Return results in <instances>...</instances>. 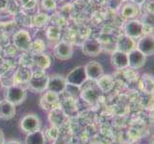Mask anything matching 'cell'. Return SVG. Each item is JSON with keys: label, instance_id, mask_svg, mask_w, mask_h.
<instances>
[{"label": "cell", "instance_id": "obj_14", "mask_svg": "<svg viewBox=\"0 0 154 144\" xmlns=\"http://www.w3.org/2000/svg\"><path fill=\"white\" fill-rule=\"evenodd\" d=\"M127 57H128V67H131L132 69H140L146 65V56L136 48L130 51L127 54Z\"/></svg>", "mask_w": 154, "mask_h": 144}, {"label": "cell", "instance_id": "obj_25", "mask_svg": "<svg viewBox=\"0 0 154 144\" xmlns=\"http://www.w3.org/2000/svg\"><path fill=\"white\" fill-rule=\"evenodd\" d=\"M49 20L48 14L45 13H38L34 17V24L36 27H43L44 25L47 24Z\"/></svg>", "mask_w": 154, "mask_h": 144}, {"label": "cell", "instance_id": "obj_23", "mask_svg": "<svg viewBox=\"0 0 154 144\" xmlns=\"http://www.w3.org/2000/svg\"><path fill=\"white\" fill-rule=\"evenodd\" d=\"M96 85L102 92H108L112 89L114 85V80L110 75H103L96 81Z\"/></svg>", "mask_w": 154, "mask_h": 144}, {"label": "cell", "instance_id": "obj_17", "mask_svg": "<svg viewBox=\"0 0 154 144\" xmlns=\"http://www.w3.org/2000/svg\"><path fill=\"white\" fill-rule=\"evenodd\" d=\"M14 104H12L6 99L0 100V119L11 120L14 118L17 114V109Z\"/></svg>", "mask_w": 154, "mask_h": 144}, {"label": "cell", "instance_id": "obj_1", "mask_svg": "<svg viewBox=\"0 0 154 144\" xmlns=\"http://www.w3.org/2000/svg\"><path fill=\"white\" fill-rule=\"evenodd\" d=\"M49 75L45 72V70H39L32 72V75L28 81V87L31 90L35 92H44L47 89Z\"/></svg>", "mask_w": 154, "mask_h": 144}, {"label": "cell", "instance_id": "obj_24", "mask_svg": "<svg viewBox=\"0 0 154 144\" xmlns=\"http://www.w3.org/2000/svg\"><path fill=\"white\" fill-rule=\"evenodd\" d=\"M45 49V43L42 40L36 39L35 40H32L29 52H31L32 54H36V53H42Z\"/></svg>", "mask_w": 154, "mask_h": 144}, {"label": "cell", "instance_id": "obj_30", "mask_svg": "<svg viewBox=\"0 0 154 144\" xmlns=\"http://www.w3.org/2000/svg\"><path fill=\"white\" fill-rule=\"evenodd\" d=\"M54 144H66L65 142H64V140H63V138L62 137H60V136H58L56 139L54 140Z\"/></svg>", "mask_w": 154, "mask_h": 144}, {"label": "cell", "instance_id": "obj_15", "mask_svg": "<svg viewBox=\"0 0 154 144\" xmlns=\"http://www.w3.org/2000/svg\"><path fill=\"white\" fill-rule=\"evenodd\" d=\"M67 118V115L65 114V111L61 109V106L57 107L56 109H53L52 110L49 111L48 119L50 121V123L52 126L60 128L61 125L65 123Z\"/></svg>", "mask_w": 154, "mask_h": 144}, {"label": "cell", "instance_id": "obj_31", "mask_svg": "<svg viewBox=\"0 0 154 144\" xmlns=\"http://www.w3.org/2000/svg\"><path fill=\"white\" fill-rule=\"evenodd\" d=\"M146 1V0H133V3L138 5V6H141V5H143V3H144Z\"/></svg>", "mask_w": 154, "mask_h": 144}, {"label": "cell", "instance_id": "obj_12", "mask_svg": "<svg viewBox=\"0 0 154 144\" xmlns=\"http://www.w3.org/2000/svg\"><path fill=\"white\" fill-rule=\"evenodd\" d=\"M66 87H67V83L65 77L57 74V75H53L49 77L46 90H50V91L56 92L57 94H61L63 92H65Z\"/></svg>", "mask_w": 154, "mask_h": 144}, {"label": "cell", "instance_id": "obj_29", "mask_svg": "<svg viewBox=\"0 0 154 144\" xmlns=\"http://www.w3.org/2000/svg\"><path fill=\"white\" fill-rule=\"evenodd\" d=\"M21 6H23V8L26 10L34 9L35 6V0H26L25 2H21Z\"/></svg>", "mask_w": 154, "mask_h": 144}, {"label": "cell", "instance_id": "obj_27", "mask_svg": "<svg viewBox=\"0 0 154 144\" xmlns=\"http://www.w3.org/2000/svg\"><path fill=\"white\" fill-rule=\"evenodd\" d=\"M41 6L46 11H53L57 8L56 0H41Z\"/></svg>", "mask_w": 154, "mask_h": 144}, {"label": "cell", "instance_id": "obj_22", "mask_svg": "<svg viewBox=\"0 0 154 144\" xmlns=\"http://www.w3.org/2000/svg\"><path fill=\"white\" fill-rule=\"evenodd\" d=\"M32 75V71L29 69V67L22 66L19 69H17L15 71L14 75V84H21V83H25L29 81V79Z\"/></svg>", "mask_w": 154, "mask_h": 144}, {"label": "cell", "instance_id": "obj_32", "mask_svg": "<svg viewBox=\"0 0 154 144\" xmlns=\"http://www.w3.org/2000/svg\"><path fill=\"white\" fill-rule=\"evenodd\" d=\"M0 144H4V134L1 130H0Z\"/></svg>", "mask_w": 154, "mask_h": 144}, {"label": "cell", "instance_id": "obj_8", "mask_svg": "<svg viewBox=\"0 0 154 144\" xmlns=\"http://www.w3.org/2000/svg\"><path fill=\"white\" fill-rule=\"evenodd\" d=\"M84 70H85L87 81L96 82L104 74L103 66L97 61H91L87 62L84 66Z\"/></svg>", "mask_w": 154, "mask_h": 144}, {"label": "cell", "instance_id": "obj_4", "mask_svg": "<svg viewBox=\"0 0 154 144\" xmlns=\"http://www.w3.org/2000/svg\"><path fill=\"white\" fill-rule=\"evenodd\" d=\"M65 80H66L67 85L81 88L82 85L87 81L84 66H79L72 69V70L67 74Z\"/></svg>", "mask_w": 154, "mask_h": 144}, {"label": "cell", "instance_id": "obj_34", "mask_svg": "<svg viewBox=\"0 0 154 144\" xmlns=\"http://www.w3.org/2000/svg\"><path fill=\"white\" fill-rule=\"evenodd\" d=\"M111 144H122V143H120V142H112Z\"/></svg>", "mask_w": 154, "mask_h": 144}, {"label": "cell", "instance_id": "obj_5", "mask_svg": "<svg viewBox=\"0 0 154 144\" xmlns=\"http://www.w3.org/2000/svg\"><path fill=\"white\" fill-rule=\"evenodd\" d=\"M60 94L50 91V90H45V92H43L40 98L39 104L43 110L50 111L53 109H56L60 106Z\"/></svg>", "mask_w": 154, "mask_h": 144}, {"label": "cell", "instance_id": "obj_3", "mask_svg": "<svg viewBox=\"0 0 154 144\" xmlns=\"http://www.w3.org/2000/svg\"><path fill=\"white\" fill-rule=\"evenodd\" d=\"M32 42V37L27 30L21 29L13 35V44L17 50L29 52Z\"/></svg>", "mask_w": 154, "mask_h": 144}, {"label": "cell", "instance_id": "obj_35", "mask_svg": "<svg viewBox=\"0 0 154 144\" xmlns=\"http://www.w3.org/2000/svg\"><path fill=\"white\" fill-rule=\"evenodd\" d=\"M130 144H140V143H138V142H132V143H130Z\"/></svg>", "mask_w": 154, "mask_h": 144}, {"label": "cell", "instance_id": "obj_33", "mask_svg": "<svg viewBox=\"0 0 154 144\" xmlns=\"http://www.w3.org/2000/svg\"><path fill=\"white\" fill-rule=\"evenodd\" d=\"M6 144H21V143L17 140H11V141L7 142Z\"/></svg>", "mask_w": 154, "mask_h": 144}, {"label": "cell", "instance_id": "obj_13", "mask_svg": "<svg viewBox=\"0 0 154 144\" xmlns=\"http://www.w3.org/2000/svg\"><path fill=\"white\" fill-rule=\"evenodd\" d=\"M82 86L83 88L81 90V97L89 104L92 105L96 104L100 96V92H102L98 88V86L97 85H95V86H87V87H85L84 85H82Z\"/></svg>", "mask_w": 154, "mask_h": 144}, {"label": "cell", "instance_id": "obj_9", "mask_svg": "<svg viewBox=\"0 0 154 144\" xmlns=\"http://www.w3.org/2000/svg\"><path fill=\"white\" fill-rule=\"evenodd\" d=\"M153 45H154L153 36L152 35H143L138 39L135 48L147 57V56L153 55V51H154Z\"/></svg>", "mask_w": 154, "mask_h": 144}, {"label": "cell", "instance_id": "obj_6", "mask_svg": "<svg viewBox=\"0 0 154 144\" xmlns=\"http://www.w3.org/2000/svg\"><path fill=\"white\" fill-rule=\"evenodd\" d=\"M143 27H144V23L140 19H129L124 26L125 35L133 40L139 39L141 36H143Z\"/></svg>", "mask_w": 154, "mask_h": 144}, {"label": "cell", "instance_id": "obj_18", "mask_svg": "<svg viewBox=\"0 0 154 144\" xmlns=\"http://www.w3.org/2000/svg\"><path fill=\"white\" fill-rule=\"evenodd\" d=\"M32 62L33 65L38 67L39 70H45L49 68L51 66V59L45 53H36V54H32Z\"/></svg>", "mask_w": 154, "mask_h": 144}, {"label": "cell", "instance_id": "obj_19", "mask_svg": "<svg viewBox=\"0 0 154 144\" xmlns=\"http://www.w3.org/2000/svg\"><path fill=\"white\" fill-rule=\"evenodd\" d=\"M135 46H136V42L134 41V40L124 35L118 40V41H117L116 50H119V51L125 52L126 54H128L130 51L135 49Z\"/></svg>", "mask_w": 154, "mask_h": 144}, {"label": "cell", "instance_id": "obj_2", "mask_svg": "<svg viewBox=\"0 0 154 144\" xmlns=\"http://www.w3.org/2000/svg\"><path fill=\"white\" fill-rule=\"evenodd\" d=\"M4 97L14 106H18L22 104L27 98V92L22 86L17 84H13L8 86L7 88L5 89Z\"/></svg>", "mask_w": 154, "mask_h": 144}, {"label": "cell", "instance_id": "obj_20", "mask_svg": "<svg viewBox=\"0 0 154 144\" xmlns=\"http://www.w3.org/2000/svg\"><path fill=\"white\" fill-rule=\"evenodd\" d=\"M140 12L141 11L138 5L134 3H126L121 9V15L127 20L135 19L140 14Z\"/></svg>", "mask_w": 154, "mask_h": 144}, {"label": "cell", "instance_id": "obj_16", "mask_svg": "<svg viewBox=\"0 0 154 144\" xmlns=\"http://www.w3.org/2000/svg\"><path fill=\"white\" fill-rule=\"evenodd\" d=\"M110 62L117 69H125L128 67V57L125 52L115 50L110 57Z\"/></svg>", "mask_w": 154, "mask_h": 144}, {"label": "cell", "instance_id": "obj_11", "mask_svg": "<svg viewBox=\"0 0 154 144\" xmlns=\"http://www.w3.org/2000/svg\"><path fill=\"white\" fill-rule=\"evenodd\" d=\"M53 51L55 57L60 61H67L71 59L74 53L73 46L67 41H58Z\"/></svg>", "mask_w": 154, "mask_h": 144}, {"label": "cell", "instance_id": "obj_10", "mask_svg": "<svg viewBox=\"0 0 154 144\" xmlns=\"http://www.w3.org/2000/svg\"><path fill=\"white\" fill-rule=\"evenodd\" d=\"M103 50V43L98 39H87L82 43V52L88 57H97Z\"/></svg>", "mask_w": 154, "mask_h": 144}, {"label": "cell", "instance_id": "obj_7", "mask_svg": "<svg viewBox=\"0 0 154 144\" xmlns=\"http://www.w3.org/2000/svg\"><path fill=\"white\" fill-rule=\"evenodd\" d=\"M40 125H41V121L39 119V117L34 114L25 115L20 121L21 130L24 133H26V134L39 130Z\"/></svg>", "mask_w": 154, "mask_h": 144}, {"label": "cell", "instance_id": "obj_21", "mask_svg": "<svg viewBox=\"0 0 154 144\" xmlns=\"http://www.w3.org/2000/svg\"><path fill=\"white\" fill-rule=\"evenodd\" d=\"M46 136L45 134L40 130L29 133L26 136L25 144H45Z\"/></svg>", "mask_w": 154, "mask_h": 144}, {"label": "cell", "instance_id": "obj_28", "mask_svg": "<svg viewBox=\"0 0 154 144\" xmlns=\"http://www.w3.org/2000/svg\"><path fill=\"white\" fill-rule=\"evenodd\" d=\"M58 136H60V132H58V128L52 126V127L50 128V129L48 130V135H47V136H48V137L50 138V139H52L53 141H54Z\"/></svg>", "mask_w": 154, "mask_h": 144}, {"label": "cell", "instance_id": "obj_26", "mask_svg": "<svg viewBox=\"0 0 154 144\" xmlns=\"http://www.w3.org/2000/svg\"><path fill=\"white\" fill-rule=\"evenodd\" d=\"M47 38L50 40H58L60 37V26L53 25L47 30Z\"/></svg>", "mask_w": 154, "mask_h": 144}]
</instances>
